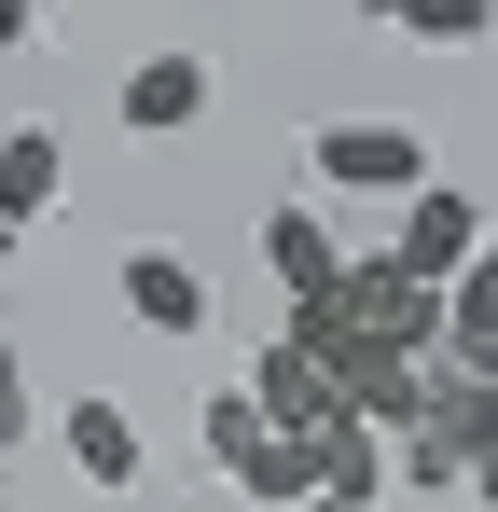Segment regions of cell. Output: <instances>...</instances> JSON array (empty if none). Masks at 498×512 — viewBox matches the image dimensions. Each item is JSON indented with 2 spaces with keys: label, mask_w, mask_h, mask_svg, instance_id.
Returning a JSON list of instances; mask_svg holds the SVG:
<instances>
[{
  "label": "cell",
  "mask_w": 498,
  "mask_h": 512,
  "mask_svg": "<svg viewBox=\"0 0 498 512\" xmlns=\"http://www.w3.org/2000/svg\"><path fill=\"white\" fill-rule=\"evenodd\" d=\"M415 180H429V125H388V111L319 125V194H388V208H402Z\"/></svg>",
  "instance_id": "1"
},
{
  "label": "cell",
  "mask_w": 498,
  "mask_h": 512,
  "mask_svg": "<svg viewBox=\"0 0 498 512\" xmlns=\"http://www.w3.org/2000/svg\"><path fill=\"white\" fill-rule=\"evenodd\" d=\"M125 319L139 333H166V346H208V319H222V291H208V263H180V250H125Z\"/></svg>",
  "instance_id": "2"
},
{
  "label": "cell",
  "mask_w": 498,
  "mask_h": 512,
  "mask_svg": "<svg viewBox=\"0 0 498 512\" xmlns=\"http://www.w3.org/2000/svg\"><path fill=\"white\" fill-rule=\"evenodd\" d=\"M485 236H498V222L471 208V194H457V180H415V194H402V236H388V250H402L415 277H457V263L485 250Z\"/></svg>",
  "instance_id": "3"
},
{
  "label": "cell",
  "mask_w": 498,
  "mask_h": 512,
  "mask_svg": "<svg viewBox=\"0 0 498 512\" xmlns=\"http://www.w3.org/2000/svg\"><path fill=\"white\" fill-rule=\"evenodd\" d=\"M208 56H139V70H125V97H111V111H125V139H194V125H208Z\"/></svg>",
  "instance_id": "4"
},
{
  "label": "cell",
  "mask_w": 498,
  "mask_h": 512,
  "mask_svg": "<svg viewBox=\"0 0 498 512\" xmlns=\"http://www.w3.org/2000/svg\"><path fill=\"white\" fill-rule=\"evenodd\" d=\"M249 388H263V416H277V429H332V416H346V388H332V360H319L305 333L263 346V360H249Z\"/></svg>",
  "instance_id": "5"
},
{
  "label": "cell",
  "mask_w": 498,
  "mask_h": 512,
  "mask_svg": "<svg viewBox=\"0 0 498 512\" xmlns=\"http://www.w3.org/2000/svg\"><path fill=\"white\" fill-rule=\"evenodd\" d=\"M222 485L263 512H291V499H319V429H263L249 457H222Z\"/></svg>",
  "instance_id": "6"
},
{
  "label": "cell",
  "mask_w": 498,
  "mask_h": 512,
  "mask_svg": "<svg viewBox=\"0 0 498 512\" xmlns=\"http://www.w3.org/2000/svg\"><path fill=\"white\" fill-rule=\"evenodd\" d=\"M70 194V139L56 125H0V222H42Z\"/></svg>",
  "instance_id": "7"
},
{
  "label": "cell",
  "mask_w": 498,
  "mask_h": 512,
  "mask_svg": "<svg viewBox=\"0 0 498 512\" xmlns=\"http://www.w3.org/2000/svg\"><path fill=\"white\" fill-rule=\"evenodd\" d=\"M70 471L97 499H125V485H139V416H125V402H70Z\"/></svg>",
  "instance_id": "8"
},
{
  "label": "cell",
  "mask_w": 498,
  "mask_h": 512,
  "mask_svg": "<svg viewBox=\"0 0 498 512\" xmlns=\"http://www.w3.org/2000/svg\"><path fill=\"white\" fill-rule=\"evenodd\" d=\"M263 263H277V291H332L346 277V236H332L319 208H263Z\"/></svg>",
  "instance_id": "9"
},
{
  "label": "cell",
  "mask_w": 498,
  "mask_h": 512,
  "mask_svg": "<svg viewBox=\"0 0 498 512\" xmlns=\"http://www.w3.org/2000/svg\"><path fill=\"white\" fill-rule=\"evenodd\" d=\"M319 499H388V429L360 416V402L319 429Z\"/></svg>",
  "instance_id": "10"
},
{
  "label": "cell",
  "mask_w": 498,
  "mask_h": 512,
  "mask_svg": "<svg viewBox=\"0 0 498 512\" xmlns=\"http://www.w3.org/2000/svg\"><path fill=\"white\" fill-rule=\"evenodd\" d=\"M388 28H402V42H429V56H471V42L498 28V0H402Z\"/></svg>",
  "instance_id": "11"
},
{
  "label": "cell",
  "mask_w": 498,
  "mask_h": 512,
  "mask_svg": "<svg viewBox=\"0 0 498 512\" xmlns=\"http://www.w3.org/2000/svg\"><path fill=\"white\" fill-rule=\"evenodd\" d=\"M471 333H498V236L443 277V346H471Z\"/></svg>",
  "instance_id": "12"
},
{
  "label": "cell",
  "mask_w": 498,
  "mask_h": 512,
  "mask_svg": "<svg viewBox=\"0 0 498 512\" xmlns=\"http://www.w3.org/2000/svg\"><path fill=\"white\" fill-rule=\"evenodd\" d=\"M263 388H208V457H249V443H263Z\"/></svg>",
  "instance_id": "13"
},
{
  "label": "cell",
  "mask_w": 498,
  "mask_h": 512,
  "mask_svg": "<svg viewBox=\"0 0 498 512\" xmlns=\"http://www.w3.org/2000/svg\"><path fill=\"white\" fill-rule=\"evenodd\" d=\"M28 429H42V402H28V360H14V346H0V457H14V443H28Z\"/></svg>",
  "instance_id": "14"
},
{
  "label": "cell",
  "mask_w": 498,
  "mask_h": 512,
  "mask_svg": "<svg viewBox=\"0 0 498 512\" xmlns=\"http://www.w3.org/2000/svg\"><path fill=\"white\" fill-rule=\"evenodd\" d=\"M14 42H42V0H0V56H14Z\"/></svg>",
  "instance_id": "15"
},
{
  "label": "cell",
  "mask_w": 498,
  "mask_h": 512,
  "mask_svg": "<svg viewBox=\"0 0 498 512\" xmlns=\"http://www.w3.org/2000/svg\"><path fill=\"white\" fill-rule=\"evenodd\" d=\"M471 499H498V443H485V457H471Z\"/></svg>",
  "instance_id": "16"
},
{
  "label": "cell",
  "mask_w": 498,
  "mask_h": 512,
  "mask_svg": "<svg viewBox=\"0 0 498 512\" xmlns=\"http://www.w3.org/2000/svg\"><path fill=\"white\" fill-rule=\"evenodd\" d=\"M360 14H374V28H388V14H402V0H360Z\"/></svg>",
  "instance_id": "17"
},
{
  "label": "cell",
  "mask_w": 498,
  "mask_h": 512,
  "mask_svg": "<svg viewBox=\"0 0 498 512\" xmlns=\"http://www.w3.org/2000/svg\"><path fill=\"white\" fill-rule=\"evenodd\" d=\"M14 236H28V222H0V263H14Z\"/></svg>",
  "instance_id": "18"
}]
</instances>
